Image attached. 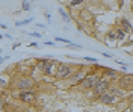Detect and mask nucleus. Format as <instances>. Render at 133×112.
Masks as SVG:
<instances>
[{
	"instance_id": "obj_1",
	"label": "nucleus",
	"mask_w": 133,
	"mask_h": 112,
	"mask_svg": "<svg viewBox=\"0 0 133 112\" xmlns=\"http://www.w3.org/2000/svg\"><path fill=\"white\" fill-rule=\"evenodd\" d=\"M101 79V73H97V71H91L89 74H86L85 79L80 82V88L82 89H86V91H92L94 86L98 83V80Z\"/></svg>"
},
{
	"instance_id": "obj_2",
	"label": "nucleus",
	"mask_w": 133,
	"mask_h": 112,
	"mask_svg": "<svg viewBox=\"0 0 133 112\" xmlns=\"http://www.w3.org/2000/svg\"><path fill=\"white\" fill-rule=\"evenodd\" d=\"M15 99H18L20 102L26 103V105H33L36 102V89L35 88H30V89H21L15 92Z\"/></svg>"
},
{
	"instance_id": "obj_3",
	"label": "nucleus",
	"mask_w": 133,
	"mask_h": 112,
	"mask_svg": "<svg viewBox=\"0 0 133 112\" xmlns=\"http://www.w3.org/2000/svg\"><path fill=\"white\" fill-rule=\"evenodd\" d=\"M74 73V68L65 62H58V68H56V79L59 80H65V79H70Z\"/></svg>"
},
{
	"instance_id": "obj_4",
	"label": "nucleus",
	"mask_w": 133,
	"mask_h": 112,
	"mask_svg": "<svg viewBox=\"0 0 133 112\" xmlns=\"http://www.w3.org/2000/svg\"><path fill=\"white\" fill-rule=\"evenodd\" d=\"M110 86H112V80H109V79H106V77L101 76V79L98 80V83L94 86V89H92L94 99H98V96H101V94H104V92H107Z\"/></svg>"
},
{
	"instance_id": "obj_5",
	"label": "nucleus",
	"mask_w": 133,
	"mask_h": 112,
	"mask_svg": "<svg viewBox=\"0 0 133 112\" xmlns=\"http://www.w3.org/2000/svg\"><path fill=\"white\" fill-rule=\"evenodd\" d=\"M14 86L17 89H30V88H35V79L32 76H20L15 79V83Z\"/></svg>"
},
{
	"instance_id": "obj_6",
	"label": "nucleus",
	"mask_w": 133,
	"mask_h": 112,
	"mask_svg": "<svg viewBox=\"0 0 133 112\" xmlns=\"http://www.w3.org/2000/svg\"><path fill=\"white\" fill-rule=\"evenodd\" d=\"M117 85L124 91H132L133 89V74H121L117 79Z\"/></svg>"
},
{
	"instance_id": "obj_7",
	"label": "nucleus",
	"mask_w": 133,
	"mask_h": 112,
	"mask_svg": "<svg viewBox=\"0 0 133 112\" xmlns=\"http://www.w3.org/2000/svg\"><path fill=\"white\" fill-rule=\"evenodd\" d=\"M118 96H115V94H112V92H104V94H101V96H98V103H101V105H106V106H115L117 103H118Z\"/></svg>"
},
{
	"instance_id": "obj_8",
	"label": "nucleus",
	"mask_w": 133,
	"mask_h": 112,
	"mask_svg": "<svg viewBox=\"0 0 133 112\" xmlns=\"http://www.w3.org/2000/svg\"><path fill=\"white\" fill-rule=\"evenodd\" d=\"M101 76L103 77H106V79H109V80H117L121 74H120V71H117V70H112V68H109V67H104L103 65V68H101Z\"/></svg>"
},
{
	"instance_id": "obj_9",
	"label": "nucleus",
	"mask_w": 133,
	"mask_h": 112,
	"mask_svg": "<svg viewBox=\"0 0 133 112\" xmlns=\"http://www.w3.org/2000/svg\"><path fill=\"white\" fill-rule=\"evenodd\" d=\"M56 68H58V62H54V61L50 59L47 62L44 71H43V76H45V77H54L56 76Z\"/></svg>"
},
{
	"instance_id": "obj_10",
	"label": "nucleus",
	"mask_w": 133,
	"mask_h": 112,
	"mask_svg": "<svg viewBox=\"0 0 133 112\" xmlns=\"http://www.w3.org/2000/svg\"><path fill=\"white\" fill-rule=\"evenodd\" d=\"M85 68H86V67L79 65V70H76V71L73 73V76H71L68 80H71L73 83H80V82L85 79V76H86V74H85Z\"/></svg>"
},
{
	"instance_id": "obj_11",
	"label": "nucleus",
	"mask_w": 133,
	"mask_h": 112,
	"mask_svg": "<svg viewBox=\"0 0 133 112\" xmlns=\"http://www.w3.org/2000/svg\"><path fill=\"white\" fill-rule=\"evenodd\" d=\"M120 23H121V27H123V30H124L127 35H132V33H133V26H132V23L127 20L126 17H124V18H121V20H120Z\"/></svg>"
},
{
	"instance_id": "obj_12",
	"label": "nucleus",
	"mask_w": 133,
	"mask_h": 112,
	"mask_svg": "<svg viewBox=\"0 0 133 112\" xmlns=\"http://www.w3.org/2000/svg\"><path fill=\"white\" fill-rule=\"evenodd\" d=\"M106 43H107V46H112L110 43H117L118 41V38H117V32H115V29H112V30H107L106 32Z\"/></svg>"
},
{
	"instance_id": "obj_13",
	"label": "nucleus",
	"mask_w": 133,
	"mask_h": 112,
	"mask_svg": "<svg viewBox=\"0 0 133 112\" xmlns=\"http://www.w3.org/2000/svg\"><path fill=\"white\" fill-rule=\"evenodd\" d=\"M58 12H59V15L62 17V20H64L65 23H70V21H71V17H70V14H68V12H67L64 8H59V9H58Z\"/></svg>"
},
{
	"instance_id": "obj_14",
	"label": "nucleus",
	"mask_w": 133,
	"mask_h": 112,
	"mask_svg": "<svg viewBox=\"0 0 133 112\" xmlns=\"http://www.w3.org/2000/svg\"><path fill=\"white\" fill-rule=\"evenodd\" d=\"M115 32H117V38H118V41H124V40H126L127 33L123 30V27H121V26H120V27H115Z\"/></svg>"
},
{
	"instance_id": "obj_15",
	"label": "nucleus",
	"mask_w": 133,
	"mask_h": 112,
	"mask_svg": "<svg viewBox=\"0 0 133 112\" xmlns=\"http://www.w3.org/2000/svg\"><path fill=\"white\" fill-rule=\"evenodd\" d=\"M48 61H50V59H40V61H38V62H36V67H35V68H36V70H40V71L43 73Z\"/></svg>"
},
{
	"instance_id": "obj_16",
	"label": "nucleus",
	"mask_w": 133,
	"mask_h": 112,
	"mask_svg": "<svg viewBox=\"0 0 133 112\" xmlns=\"http://www.w3.org/2000/svg\"><path fill=\"white\" fill-rule=\"evenodd\" d=\"M85 3V0H70L68 2V8H76V6H82Z\"/></svg>"
},
{
	"instance_id": "obj_17",
	"label": "nucleus",
	"mask_w": 133,
	"mask_h": 112,
	"mask_svg": "<svg viewBox=\"0 0 133 112\" xmlns=\"http://www.w3.org/2000/svg\"><path fill=\"white\" fill-rule=\"evenodd\" d=\"M32 20H33L32 17H30V18H26V20H21V21H18V20H17V21H15V26H17V27H21V26L30 24V23H32Z\"/></svg>"
},
{
	"instance_id": "obj_18",
	"label": "nucleus",
	"mask_w": 133,
	"mask_h": 112,
	"mask_svg": "<svg viewBox=\"0 0 133 112\" xmlns=\"http://www.w3.org/2000/svg\"><path fill=\"white\" fill-rule=\"evenodd\" d=\"M21 8H23V11H30V2H29V0H23V2H21Z\"/></svg>"
},
{
	"instance_id": "obj_19",
	"label": "nucleus",
	"mask_w": 133,
	"mask_h": 112,
	"mask_svg": "<svg viewBox=\"0 0 133 112\" xmlns=\"http://www.w3.org/2000/svg\"><path fill=\"white\" fill-rule=\"evenodd\" d=\"M54 41H59V43H65L67 46H68V44H71V41H70V40H67V38H61V36H54Z\"/></svg>"
},
{
	"instance_id": "obj_20",
	"label": "nucleus",
	"mask_w": 133,
	"mask_h": 112,
	"mask_svg": "<svg viewBox=\"0 0 133 112\" xmlns=\"http://www.w3.org/2000/svg\"><path fill=\"white\" fill-rule=\"evenodd\" d=\"M83 59L88 61V62H91V64H95V62H97V59H95V58H91V56H85Z\"/></svg>"
},
{
	"instance_id": "obj_21",
	"label": "nucleus",
	"mask_w": 133,
	"mask_h": 112,
	"mask_svg": "<svg viewBox=\"0 0 133 112\" xmlns=\"http://www.w3.org/2000/svg\"><path fill=\"white\" fill-rule=\"evenodd\" d=\"M8 86V80H5L3 77H0V88H6Z\"/></svg>"
},
{
	"instance_id": "obj_22",
	"label": "nucleus",
	"mask_w": 133,
	"mask_h": 112,
	"mask_svg": "<svg viewBox=\"0 0 133 112\" xmlns=\"http://www.w3.org/2000/svg\"><path fill=\"white\" fill-rule=\"evenodd\" d=\"M67 47H71V49H76V50H82V46H77V44H73V43H71V44H68Z\"/></svg>"
},
{
	"instance_id": "obj_23",
	"label": "nucleus",
	"mask_w": 133,
	"mask_h": 112,
	"mask_svg": "<svg viewBox=\"0 0 133 112\" xmlns=\"http://www.w3.org/2000/svg\"><path fill=\"white\" fill-rule=\"evenodd\" d=\"M27 33H30L35 38H43V33H38V32H27Z\"/></svg>"
},
{
	"instance_id": "obj_24",
	"label": "nucleus",
	"mask_w": 133,
	"mask_h": 112,
	"mask_svg": "<svg viewBox=\"0 0 133 112\" xmlns=\"http://www.w3.org/2000/svg\"><path fill=\"white\" fill-rule=\"evenodd\" d=\"M127 102L129 103H133V92H130V94L127 96Z\"/></svg>"
},
{
	"instance_id": "obj_25",
	"label": "nucleus",
	"mask_w": 133,
	"mask_h": 112,
	"mask_svg": "<svg viewBox=\"0 0 133 112\" xmlns=\"http://www.w3.org/2000/svg\"><path fill=\"white\" fill-rule=\"evenodd\" d=\"M101 55H103V58H107V59H110V58H112V55H109V53H104V52H101Z\"/></svg>"
},
{
	"instance_id": "obj_26",
	"label": "nucleus",
	"mask_w": 133,
	"mask_h": 112,
	"mask_svg": "<svg viewBox=\"0 0 133 112\" xmlns=\"http://www.w3.org/2000/svg\"><path fill=\"white\" fill-rule=\"evenodd\" d=\"M6 59H8V56H0V64H3Z\"/></svg>"
},
{
	"instance_id": "obj_27",
	"label": "nucleus",
	"mask_w": 133,
	"mask_h": 112,
	"mask_svg": "<svg viewBox=\"0 0 133 112\" xmlns=\"http://www.w3.org/2000/svg\"><path fill=\"white\" fill-rule=\"evenodd\" d=\"M44 44H45V46H50V47H53V46H54V43H53V41H45Z\"/></svg>"
},
{
	"instance_id": "obj_28",
	"label": "nucleus",
	"mask_w": 133,
	"mask_h": 112,
	"mask_svg": "<svg viewBox=\"0 0 133 112\" xmlns=\"http://www.w3.org/2000/svg\"><path fill=\"white\" fill-rule=\"evenodd\" d=\"M29 46H30V47H33V49H36V47H38V44H36V43H30Z\"/></svg>"
},
{
	"instance_id": "obj_29",
	"label": "nucleus",
	"mask_w": 133,
	"mask_h": 112,
	"mask_svg": "<svg viewBox=\"0 0 133 112\" xmlns=\"http://www.w3.org/2000/svg\"><path fill=\"white\" fill-rule=\"evenodd\" d=\"M0 27H2V29H5V30L8 29V26H6V24H3V23H0Z\"/></svg>"
},
{
	"instance_id": "obj_30",
	"label": "nucleus",
	"mask_w": 133,
	"mask_h": 112,
	"mask_svg": "<svg viewBox=\"0 0 133 112\" xmlns=\"http://www.w3.org/2000/svg\"><path fill=\"white\" fill-rule=\"evenodd\" d=\"M18 46H20V43H14V44H12V49H17Z\"/></svg>"
},
{
	"instance_id": "obj_31",
	"label": "nucleus",
	"mask_w": 133,
	"mask_h": 112,
	"mask_svg": "<svg viewBox=\"0 0 133 112\" xmlns=\"http://www.w3.org/2000/svg\"><path fill=\"white\" fill-rule=\"evenodd\" d=\"M5 38V35H0V40H3Z\"/></svg>"
}]
</instances>
